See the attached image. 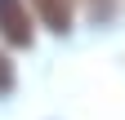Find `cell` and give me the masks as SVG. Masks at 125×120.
<instances>
[{
	"mask_svg": "<svg viewBox=\"0 0 125 120\" xmlns=\"http://www.w3.org/2000/svg\"><path fill=\"white\" fill-rule=\"evenodd\" d=\"M36 5V13L45 18V27L58 36H67L72 31V0H31Z\"/></svg>",
	"mask_w": 125,
	"mask_h": 120,
	"instance_id": "7a4b0ae2",
	"label": "cell"
},
{
	"mask_svg": "<svg viewBox=\"0 0 125 120\" xmlns=\"http://www.w3.org/2000/svg\"><path fill=\"white\" fill-rule=\"evenodd\" d=\"M107 5H112V0H94V9H107Z\"/></svg>",
	"mask_w": 125,
	"mask_h": 120,
	"instance_id": "277c9868",
	"label": "cell"
},
{
	"mask_svg": "<svg viewBox=\"0 0 125 120\" xmlns=\"http://www.w3.org/2000/svg\"><path fill=\"white\" fill-rule=\"evenodd\" d=\"M0 36H5L9 44H31L27 0H0Z\"/></svg>",
	"mask_w": 125,
	"mask_h": 120,
	"instance_id": "6da1fadb",
	"label": "cell"
},
{
	"mask_svg": "<svg viewBox=\"0 0 125 120\" xmlns=\"http://www.w3.org/2000/svg\"><path fill=\"white\" fill-rule=\"evenodd\" d=\"M9 89H13V62L0 53V94H9Z\"/></svg>",
	"mask_w": 125,
	"mask_h": 120,
	"instance_id": "3957f363",
	"label": "cell"
}]
</instances>
